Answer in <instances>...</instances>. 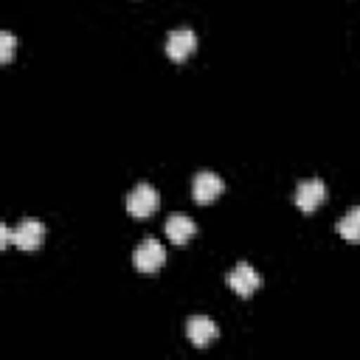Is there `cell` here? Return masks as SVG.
Returning a JSON list of instances; mask_svg holds the SVG:
<instances>
[{
  "label": "cell",
  "mask_w": 360,
  "mask_h": 360,
  "mask_svg": "<svg viewBox=\"0 0 360 360\" xmlns=\"http://www.w3.org/2000/svg\"><path fill=\"white\" fill-rule=\"evenodd\" d=\"M323 200H326V186H323V180L309 177V180H301V183L295 186V197H292V202H295L298 211L312 214Z\"/></svg>",
  "instance_id": "3"
},
{
  "label": "cell",
  "mask_w": 360,
  "mask_h": 360,
  "mask_svg": "<svg viewBox=\"0 0 360 360\" xmlns=\"http://www.w3.org/2000/svg\"><path fill=\"white\" fill-rule=\"evenodd\" d=\"M228 284H231V290L236 292V295H242V298H250L256 290H259V284H262V276L248 264V262H239L231 273H228Z\"/></svg>",
  "instance_id": "6"
},
{
  "label": "cell",
  "mask_w": 360,
  "mask_h": 360,
  "mask_svg": "<svg viewBox=\"0 0 360 360\" xmlns=\"http://www.w3.org/2000/svg\"><path fill=\"white\" fill-rule=\"evenodd\" d=\"M14 45H17L14 34H11V31H0V62H11Z\"/></svg>",
  "instance_id": "11"
},
{
  "label": "cell",
  "mask_w": 360,
  "mask_h": 360,
  "mask_svg": "<svg viewBox=\"0 0 360 360\" xmlns=\"http://www.w3.org/2000/svg\"><path fill=\"white\" fill-rule=\"evenodd\" d=\"M127 211L135 219H146L158 211V191L149 183H138L129 194H127Z\"/></svg>",
  "instance_id": "1"
},
{
  "label": "cell",
  "mask_w": 360,
  "mask_h": 360,
  "mask_svg": "<svg viewBox=\"0 0 360 360\" xmlns=\"http://www.w3.org/2000/svg\"><path fill=\"white\" fill-rule=\"evenodd\" d=\"M8 245H11V228L0 225V248H8Z\"/></svg>",
  "instance_id": "12"
},
{
  "label": "cell",
  "mask_w": 360,
  "mask_h": 360,
  "mask_svg": "<svg viewBox=\"0 0 360 360\" xmlns=\"http://www.w3.org/2000/svg\"><path fill=\"white\" fill-rule=\"evenodd\" d=\"M338 233H340L346 242H360V205L349 208V211L340 217Z\"/></svg>",
  "instance_id": "10"
},
{
  "label": "cell",
  "mask_w": 360,
  "mask_h": 360,
  "mask_svg": "<svg viewBox=\"0 0 360 360\" xmlns=\"http://www.w3.org/2000/svg\"><path fill=\"white\" fill-rule=\"evenodd\" d=\"M45 239V225L39 219H22L11 231V245L20 250H37Z\"/></svg>",
  "instance_id": "5"
},
{
  "label": "cell",
  "mask_w": 360,
  "mask_h": 360,
  "mask_svg": "<svg viewBox=\"0 0 360 360\" xmlns=\"http://www.w3.org/2000/svg\"><path fill=\"white\" fill-rule=\"evenodd\" d=\"M132 262H135V270H141V273H158L166 262V248L158 239H143L135 248Z\"/></svg>",
  "instance_id": "2"
},
{
  "label": "cell",
  "mask_w": 360,
  "mask_h": 360,
  "mask_svg": "<svg viewBox=\"0 0 360 360\" xmlns=\"http://www.w3.org/2000/svg\"><path fill=\"white\" fill-rule=\"evenodd\" d=\"M222 188H225V183L219 180V174H214V172H197V174H194L191 194H194V200H197L200 205L217 200V197L222 194Z\"/></svg>",
  "instance_id": "8"
},
{
  "label": "cell",
  "mask_w": 360,
  "mask_h": 360,
  "mask_svg": "<svg viewBox=\"0 0 360 360\" xmlns=\"http://www.w3.org/2000/svg\"><path fill=\"white\" fill-rule=\"evenodd\" d=\"M197 51V34L191 28H174L166 37V56L172 62H186Z\"/></svg>",
  "instance_id": "4"
},
{
  "label": "cell",
  "mask_w": 360,
  "mask_h": 360,
  "mask_svg": "<svg viewBox=\"0 0 360 360\" xmlns=\"http://www.w3.org/2000/svg\"><path fill=\"white\" fill-rule=\"evenodd\" d=\"M186 335H188V340L194 343V346H211L214 340H217V335H219V329H217V323L208 318V315H191L188 318V323H186Z\"/></svg>",
  "instance_id": "7"
},
{
  "label": "cell",
  "mask_w": 360,
  "mask_h": 360,
  "mask_svg": "<svg viewBox=\"0 0 360 360\" xmlns=\"http://www.w3.org/2000/svg\"><path fill=\"white\" fill-rule=\"evenodd\" d=\"M194 233H197V225H194L191 217H186V214H172V217L166 219V236H169V242L186 245Z\"/></svg>",
  "instance_id": "9"
}]
</instances>
